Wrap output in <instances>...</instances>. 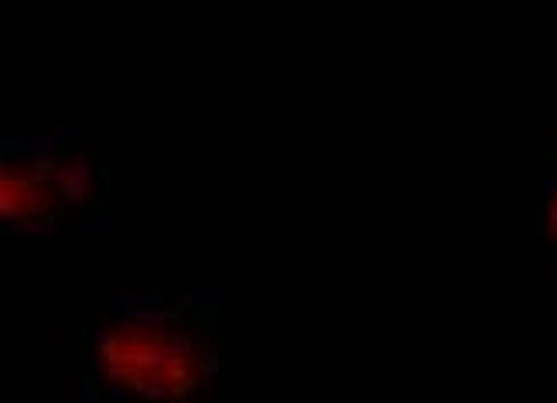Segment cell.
<instances>
[{"instance_id":"obj_1","label":"cell","mask_w":557,"mask_h":403,"mask_svg":"<svg viewBox=\"0 0 557 403\" xmlns=\"http://www.w3.org/2000/svg\"><path fill=\"white\" fill-rule=\"evenodd\" d=\"M244 325L206 291H103L76 315L65 390L76 400H191L236 366Z\"/></svg>"},{"instance_id":"obj_2","label":"cell","mask_w":557,"mask_h":403,"mask_svg":"<svg viewBox=\"0 0 557 403\" xmlns=\"http://www.w3.org/2000/svg\"><path fill=\"white\" fill-rule=\"evenodd\" d=\"M0 219L14 232H100L110 219V168L83 130L4 137Z\"/></svg>"},{"instance_id":"obj_3","label":"cell","mask_w":557,"mask_h":403,"mask_svg":"<svg viewBox=\"0 0 557 403\" xmlns=\"http://www.w3.org/2000/svg\"><path fill=\"white\" fill-rule=\"evenodd\" d=\"M541 232H544V247H547V264L557 270V158H550L547 181H544Z\"/></svg>"}]
</instances>
